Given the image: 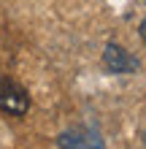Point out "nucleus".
<instances>
[{
    "instance_id": "2",
    "label": "nucleus",
    "mask_w": 146,
    "mask_h": 149,
    "mask_svg": "<svg viewBox=\"0 0 146 149\" xmlns=\"http://www.w3.org/2000/svg\"><path fill=\"white\" fill-rule=\"evenodd\" d=\"M57 144H60V149H106L100 133H95V130H89V127H71V130H65Z\"/></svg>"
},
{
    "instance_id": "4",
    "label": "nucleus",
    "mask_w": 146,
    "mask_h": 149,
    "mask_svg": "<svg viewBox=\"0 0 146 149\" xmlns=\"http://www.w3.org/2000/svg\"><path fill=\"white\" fill-rule=\"evenodd\" d=\"M141 38H143V43H146V19L141 22Z\"/></svg>"
},
{
    "instance_id": "1",
    "label": "nucleus",
    "mask_w": 146,
    "mask_h": 149,
    "mask_svg": "<svg viewBox=\"0 0 146 149\" xmlns=\"http://www.w3.org/2000/svg\"><path fill=\"white\" fill-rule=\"evenodd\" d=\"M0 109L11 117H22L27 114L30 109V95L22 90L19 84H11V81H3L0 84Z\"/></svg>"
},
{
    "instance_id": "3",
    "label": "nucleus",
    "mask_w": 146,
    "mask_h": 149,
    "mask_svg": "<svg viewBox=\"0 0 146 149\" xmlns=\"http://www.w3.org/2000/svg\"><path fill=\"white\" fill-rule=\"evenodd\" d=\"M103 65H106L108 73H133V71H138V60L130 52H125L122 46H116V43H108L106 46Z\"/></svg>"
}]
</instances>
